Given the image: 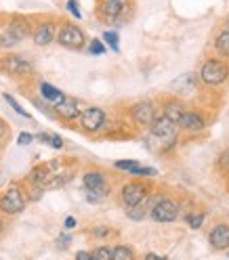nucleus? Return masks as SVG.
<instances>
[{
  "instance_id": "0eeeda50",
  "label": "nucleus",
  "mask_w": 229,
  "mask_h": 260,
  "mask_svg": "<svg viewBox=\"0 0 229 260\" xmlns=\"http://www.w3.org/2000/svg\"><path fill=\"white\" fill-rule=\"evenodd\" d=\"M55 40H57L59 46L68 48V51H82V48L87 46V36H84V31L80 29L76 23H70V21L61 23V27H59V31H57Z\"/></svg>"
},
{
  "instance_id": "f03ea898",
  "label": "nucleus",
  "mask_w": 229,
  "mask_h": 260,
  "mask_svg": "<svg viewBox=\"0 0 229 260\" xmlns=\"http://www.w3.org/2000/svg\"><path fill=\"white\" fill-rule=\"evenodd\" d=\"M147 130H150V135L160 143V147L164 151L177 147V143H179V128H177L175 122H170L168 118L162 116V113H158V116L154 118V122L147 126Z\"/></svg>"
},
{
  "instance_id": "7ed1b4c3",
  "label": "nucleus",
  "mask_w": 229,
  "mask_h": 260,
  "mask_svg": "<svg viewBox=\"0 0 229 260\" xmlns=\"http://www.w3.org/2000/svg\"><path fill=\"white\" fill-rule=\"evenodd\" d=\"M198 76L206 86H221L229 80V61L221 57H210L200 65Z\"/></svg>"
},
{
  "instance_id": "2eb2a0df",
  "label": "nucleus",
  "mask_w": 229,
  "mask_h": 260,
  "mask_svg": "<svg viewBox=\"0 0 229 260\" xmlns=\"http://www.w3.org/2000/svg\"><path fill=\"white\" fill-rule=\"evenodd\" d=\"M208 246L215 252L229 250V222H217L208 233Z\"/></svg>"
},
{
  "instance_id": "4be33fe9",
  "label": "nucleus",
  "mask_w": 229,
  "mask_h": 260,
  "mask_svg": "<svg viewBox=\"0 0 229 260\" xmlns=\"http://www.w3.org/2000/svg\"><path fill=\"white\" fill-rule=\"evenodd\" d=\"M150 200V198H147ZM141 202V204H137V206H130V208H126V216L130 218V220H143L147 214H150V202Z\"/></svg>"
},
{
  "instance_id": "cd10ccee",
  "label": "nucleus",
  "mask_w": 229,
  "mask_h": 260,
  "mask_svg": "<svg viewBox=\"0 0 229 260\" xmlns=\"http://www.w3.org/2000/svg\"><path fill=\"white\" fill-rule=\"evenodd\" d=\"M5 101H7V103H9L11 107H13V109H15V113H19V116H23V118H27V120L32 118L30 113H27V111H25V109H23V107H21V105L17 103V101H15V99H13V96H11L9 92H5Z\"/></svg>"
},
{
  "instance_id": "6ab92c4d",
  "label": "nucleus",
  "mask_w": 229,
  "mask_h": 260,
  "mask_svg": "<svg viewBox=\"0 0 229 260\" xmlns=\"http://www.w3.org/2000/svg\"><path fill=\"white\" fill-rule=\"evenodd\" d=\"M113 166L118 170H124L133 176H156V170L154 168H147V166H141L137 159H118L113 161Z\"/></svg>"
},
{
  "instance_id": "39448f33",
  "label": "nucleus",
  "mask_w": 229,
  "mask_h": 260,
  "mask_svg": "<svg viewBox=\"0 0 229 260\" xmlns=\"http://www.w3.org/2000/svg\"><path fill=\"white\" fill-rule=\"evenodd\" d=\"M0 72L7 74L9 78H27L34 74V65L30 59L17 53H7L0 57Z\"/></svg>"
},
{
  "instance_id": "4c0bfd02",
  "label": "nucleus",
  "mask_w": 229,
  "mask_h": 260,
  "mask_svg": "<svg viewBox=\"0 0 229 260\" xmlns=\"http://www.w3.org/2000/svg\"><path fill=\"white\" fill-rule=\"evenodd\" d=\"M225 27H227V29H229V19H227V23H225Z\"/></svg>"
},
{
  "instance_id": "5701e85b",
  "label": "nucleus",
  "mask_w": 229,
  "mask_h": 260,
  "mask_svg": "<svg viewBox=\"0 0 229 260\" xmlns=\"http://www.w3.org/2000/svg\"><path fill=\"white\" fill-rule=\"evenodd\" d=\"M137 254L135 250L126 246V243H118V246L111 248V260H133Z\"/></svg>"
},
{
  "instance_id": "393cba45",
  "label": "nucleus",
  "mask_w": 229,
  "mask_h": 260,
  "mask_svg": "<svg viewBox=\"0 0 229 260\" xmlns=\"http://www.w3.org/2000/svg\"><path fill=\"white\" fill-rule=\"evenodd\" d=\"M103 42H107L109 46H111V51H120V38H118V34H116V31H113V29H105L103 31Z\"/></svg>"
},
{
  "instance_id": "bb28decb",
  "label": "nucleus",
  "mask_w": 229,
  "mask_h": 260,
  "mask_svg": "<svg viewBox=\"0 0 229 260\" xmlns=\"http://www.w3.org/2000/svg\"><path fill=\"white\" fill-rule=\"evenodd\" d=\"M91 254H93L95 260H111V248L109 246H99V248H95Z\"/></svg>"
},
{
  "instance_id": "4468645a",
  "label": "nucleus",
  "mask_w": 229,
  "mask_h": 260,
  "mask_svg": "<svg viewBox=\"0 0 229 260\" xmlns=\"http://www.w3.org/2000/svg\"><path fill=\"white\" fill-rule=\"evenodd\" d=\"M32 40H34L36 46H48L51 42H55L57 36V23L53 19H44L38 21L36 25H32Z\"/></svg>"
},
{
  "instance_id": "c85d7f7f",
  "label": "nucleus",
  "mask_w": 229,
  "mask_h": 260,
  "mask_svg": "<svg viewBox=\"0 0 229 260\" xmlns=\"http://www.w3.org/2000/svg\"><path fill=\"white\" fill-rule=\"evenodd\" d=\"M89 53H91V55H103V53H105V44H103L101 40L93 38V40L89 42Z\"/></svg>"
},
{
  "instance_id": "412c9836",
  "label": "nucleus",
  "mask_w": 229,
  "mask_h": 260,
  "mask_svg": "<svg viewBox=\"0 0 229 260\" xmlns=\"http://www.w3.org/2000/svg\"><path fill=\"white\" fill-rule=\"evenodd\" d=\"M38 90H40V96L44 101H48V103H57V101H61L63 99V92L57 88V86H53V84H48V82H40V86H38Z\"/></svg>"
},
{
  "instance_id": "c9c22d12",
  "label": "nucleus",
  "mask_w": 229,
  "mask_h": 260,
  "mask_svg": "<svg viewBox=\"0 0 229 260\" xmlns=\"http://www.w3.org/2000/svg\"><path fill=\"white\" fill-rule=\"evenodd\" d=\"M76 258H78V260H93V254L82 250V252H76Z\"/></svg>"
},
{
  "instance_id": "ea45409f",
  "label": "nucleus",
  "mask_w": 229,
  "mask_h": 260,
  "mask_svg": "<svg viewBox=\"0 0 229 260\" xmlns=\"http://www.w3.org/2000/svg\"><path fill=\"white\" fill-rule=\"evenodd\" d=\"M0 151H3V143H0Z\"/></svg>"
},
{
  "instance_id": "7c9ffc66",
  "label": "nucleus",
  "mask_w": 229,
  "mask_h": 260,
  "mask_svg": "<svg viewBox=\"0 0 229 260\" xmlns=\"http://www.w3.org/2000/svg\"><path fill=\"white\" fill-rule=\"evenodd\" d=\"M68 11L74 15L76 19L82 17V13H80V9H78V3H76V0H68Z\"/></svg>"
},
{
  "instance_id": "b1692460",
  "label": "nucleus",
  "mask_w": 229,
  "mask_h": 260,
  "mask_svg": "<svg viewBox=\"0 0 229 260\" xmlns=\"http://www.w3.org/2000/svg\"><path fill=\"white\" fill-rule=\"evenodd\" d=\"M36 139L40 143H46L48 147H53V149H63V139L59 135H48V133H38Z\"/></svg>"
},
{
  "instance_id": "f3484780",
  "label": "nucleus",
  "mask_w": 229,
  "mask_h": 260,
  "mask_svg": "<svg viewBox=\"0 0 229 260\" xmlns=\"http://www.w3.org/2000/svg\"><path fill=\"white\" fill-rule=\"evenodd\" d=\"M187 109H189V107H187L181 99H177V96H168V99L162 101V116L168 118V120L175 122V124L183 118V113H185Z\"/></svg>"
},
{
  "instance_id": "1a4fd4ad",
  "label": "nucleus",
  "mask_w": 229,
  "mask_h": 260,
  "mask_svg": "<svg viewBox=\"0 0 229 260\" xmlns=\"http://www.w3.org/2000/svg\"><path fill=\"white\" fill-rule=\"evenodd\" d=\"M105 124H107V113L101 107L91 105L80 111V128H82L87 135H99L105 128Z\"/></svg>"
},
{
  "instance_id": "e433bc0d",
  "label": "nucleus",
  "mask_w": 229,
  "mask_h": 260,
  "mask_svg": "<svg viewBox=\"0 0 229 260\" xmlns=\"http://www.w3.org/2000/svg\"><path fill=\"white\" fill-rule=\"evenodd\" d=\"M5 231V222H3V218H0V233Z\"/></svg>"
},
{
  "instance_id": "9d476101",
  "label": "nucleus",
  "mask_w": 229,
  "mask_h": 260,
  "mask_svg": "<svg viewBox=\"0 0 229 260\" xmlns=\"http://www.w3.org/2000/svg\"><path fill=\"white\" fill-rule=\"evenodd\" d=\"M150 193H152V185L147 181H130V183L122 185L120 200H122L124 208H130V206H137V204L145 202L150 198Z\"/></svg>"
},
{
  "instance_id": "f704fd0d",
  "label": "nucleus",
  "mask_w": 229,
  "mask_h": 260,
  "mask_svg": "<svg viewBox=\"0 0 229 260\" xmlns=\"http://www.w3.org/2000/svg\"><path fill=\"white\" fill-rule=\"evenodd\" d=\"M63 226H65L68 231H72L74 226H76V218H74V216H68V218H65V222H63Z\"/></svg>"
},
{
  "instance_id": "6e6552de",
  "label": "nucleus",
  "mask_w": 229,
  "mask_h": 260,
  "mask_svg": "<svg viewBox=\"0 0 229 260\" xmlns=\"http://www.w3.org/2000/svg\"><path fill=\"white\" fill-rule=\"evenodd\" d=\"M181 214V206L170 198H158L150 206V216L156 222H175Z\"/></svg>"
},
{
  "instance_id": "f257e3e1",
  "label": "nucleus",
  "mask_w": 229,
  "mask_h": 260,
  "mask_svg": "<svg viewBox=\"0 0 229 260\" xmlns=\"http://www.w3.org/2000/svg\"><path fill=\"white\" fill-rule=\"evenodd\" d=\"M135 5L130 0H99L97 3V17L105 25L122 27L133 17Z\"/></svg>"
},
{
  "instance_id": "dca6fc26",
  "label": "nucleus",
  "mask_w": 229,
  "mask_h": 260,
  "mask_svg": "<svg viewBox=\"0 0 229 260\" xmlns=\"http://www.w3.org/2000/svg\"><path fill=\"white\" fill-rule=\"evenodd\" d=\"M5 29H7L17 42H21V40H25V38L32 34V21H30L27 17H23V15H13Z\"/></svg>"
},
{
  "instance_id": "58836bf2",
  "label": "nucleus",
  "mask_w": 229,
  "mask_h": 260,
  "mask_svg": "<svg viewBox=\"0 0 229 260\" xmlns=\"http://www.w3.org/2000/svg\"><path fill=\"white\" fill-rule=\"evenodd\" d=\"M225 254H227V258H229V250H225Z\"/></svg>"
},
{
  "instance_id": "473e14b6",
  "label": "nucleus",
  "mask_w": 229,
  "mask_h": 260,
  "mask_svg": "<svg viewBox=\"0 0 229 260\" xmlns=\"http://www.w3.org/2000/svg\"><path fill=\"white\" fill-rule=\"evenodd\" d=\"M32 141H34V137H32L30 133H21V135L17 137V143H19V145H30Z\"/></svg>"
},
{
  "instance_id": "aec40b11",
  "label": "nucleus",
  "mask_w": 229,
  "mask_h": 260,
  "mask_svg": "<svg viewBox=\"0 0 229 260\" xmlns=\"http://www.w3.org/2000/svg\"><path fill=\"white\" fill-rule=\"evenodd\" d=\"M212 46H215L217 57L229 61V29H227V27L221 29L219 34H217V38H215V42H212Z\"/></svg>"
},
{
  "instance_id": "f8f14e48",
  "label": "nucleus",
  "mask_w": 229,
  "mask_h": 260,
  "mask_svg": "<svg viewBox=\"0 0 229 260\" xmlns=\"http://www.w3.org/2000/svg\"><path fill=\"white\" fill-rule=\"evenodd\" d=\"M177 128L183 130L187 135H200L208 128V122L204 118V113L198 111V109H187L183 113V118L177 122Z\"/></svg>"
},
{
  "instance_id": "2f4dec72",
  "label": "nucleus",
  "mask_w": 229,
  "mask_h": 260,
  "mask_svg": "<svg viewBox=\"0 0 229 260\" xmlns=\"http://www.w3.org/2000/svg\"><path fill=\"white\" fill-rule=\"evenodd\" d=\"M70 243H72V237H70V235H59V237H57V248H59V250H65V248L70 246Z\"/></svg>"
},
{
  "instance_id": "a878e982",
  "label": "nucleus",
  "mask_w": 229,
  "mask_h": 260,
  "mask_svg": "<svg viewBox=\"0 0 229 260\" xmlns=\"http://www.w3.org/2000/svg\"><path fill=\"white\" fill-rule=\"evenodd\" d=\"M204 218H206L204 212H191V214L185 216V220H187V224L191 226V229H200L202 222H204Z\"/></svg>"
},
{
  "instance_id": "c756f323",
  "label": "nucleus",
  "mask_w": 229,
  "mask_h": 260,
  "mask_svg": "<svg viewBox=\"0 0 229 260\" xmlns=\"http://www.w3.org/2000/svg\"><path fill=\"white\" fill-rule=\"evenodd\" d=\"M109 233H111V229H109V226H105V224L95 226V229L91 231V235H93V237H97V239H103V237H107Z\"/></svg>"
},
{
  "instance_id": "423d86ee",
  "label": "nucleus",
  "mask_w": 229,
  "mask_h": 260,
  "mask_svg": "<svg viewBox=\"0 0 229 260\" xmlns=\"http://www.w3.org/2000/svg\"><path fill=\"white\" fill-rule=\"evenodd\" d=\"M25 204H27V195H25L23 187L15 183L5 191L3 198H0V212L7 216L21 214L25 210Z\"/></svg>"
},
{
  "instance_id": "a211bd4d",
  "label": "nucleus",
  "mask_w": 229,
  "mask_h": 260,
  "mask_svg": "<svg viewBox=\"0 0 229 260\" xmlns=\"http://www.w3.org/2000/svg\"><path fill=\"white\" fill-rule=\"evenodd\" d=\"M53 176H55V172H53V166H51V164H38L36 168H32L27 181H30L32 185H40V187L46 189L48 185H51Z\"/></svg>"
},
{
  "instance_id": "72a5a7b5",
  "label": "nucleus",
  "mask_w": 229,
  "mask_h": 260,
  "mask_svg": "<svg viewBox=\"0 0 229 260\" xmlns=\"http://www.w3.org/2000/svg\"><path fill=\"white\" fill-rule=\"evenodd\" d=\"M7 133H9V126H7V122H5L3 118H0V141L7 137Z\"/></svg>"
},
{
  "instance_id": "ddd939ff",
  "label": "nucleus",
  "mask_w": 229,
  "mask_h": 260,
  "mask_svg": "<svg viewBox=\"0 0 229 260\" xmlns=\"http://www.w3.org/2000/svg\"><path fill=\"white\" fill-rule=\"evenodd\" d=\"M53 111H55L57 120H61L65 124H72V122H76L80 118V111L82 109H80V103L74 99V96H65L63 94V99L53 105Z\"/></svg>"
},
{
  "instance_id": "9b49d317",
  "label": "nucleus",
  "mask_w": 229,
  "mask_h": 260,
  "mask_svg": "<svg viewBox=\"0 0 229 260\" xmlns=\"http://www.w3.org/2000/svg\"><path fill=\"white\" fill-rule=\"evenodd\" d=\"M128 116H130V120H133L137 126L147 128L154 122V118L158 116V107H156L154 101L143 99V101H137V103H133L128 107Z\"/></svg>"
},
{
  "instance_id": "20e7f679",
  "label": "nucleus",
  "mask_w": 229,
  "mask_h": 260,
  "mask_svg": "<svg viewBox=\"0 0 229 260\" xmlns=\"http://www.w3.org/2000/svg\"><path fill=\"white\" fill-rule=\"evenodd\" d=\"M82 185L87 189V200L91 204H99L109 195V185L107 178L101 170H87L82 174Z\"/></svg>"
}]
</instances>
